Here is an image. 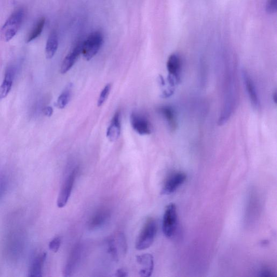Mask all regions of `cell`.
<instances>
[{
  "label": "cell",
  "mask_w": 277,
  "mask_h": 277,
  "mask_svg": "<svg viewBox=\"0 0 277 277\" xmlns=\"http://www.w3.org/2000/svg\"><path fill=\"white\" fill-rule=\"evenodd\" d=\"M25 17L22 8L16 9L11 14L1 29V36L5 41L12 39L20 29Z\"/></svg>",
  "instance_id": "obj_1"
},
{
  "label": "cell",
  "mask_w": 277,
  "mask_h": 277,
  "mask_svg": "<svg viewBox=\"0 0 277 277\" xmlns=\"http://www.w3.org/2000/svg\"><path fill=\"white\" fill-rule=\"evenodd\" d=\"M157 232V223L154 218H150L145 223L135 244L138 250L148 249L153 244Z\"/></svg>",
  "instance_id": "obj_2"
},
{
  "label": "cell",
  "mask_w": 277,
  "mask_h": 277,
  "mask_svg": "<svg viewBox=\"0 0 277 277\" xmlns=\"http://www.w3.org/2000/svg\"><path fill=\"white\" fill-rule=\"evenodd\" d=\"M104 42L102 32L96 31L92 33L82 44L81 53L87 61H90L95 56Z\"/></svg>",
  "instance_id": "obj_3"
},
{
  "label": "cell",
  "mask_w": 277,
  "mask_h": 277,
  "mask_svg": "<svg viewBox=\"0 0 277 277\" xmlns=\"http://www.w3.org/2000/svg\"><path fill=\"white\" fill-rule=\"evenodd\" d=\"M177 225V209L174 204H170L165 209L163 217V231L165 236L172 238L176 232Z\"/></svg>",
  "instance_id": "obj_4"
},
{
  "label": "cell",
  "mask_w": 277,
  "mask_h": 277,
  "mask_svg": "<svg viewBox=\"0 0 277 277\" xmlns=\"http://www.w3.org/2000/svg\"><path fill=\"white\" fill-rule=\"evenodd\" d=\"M78 168H74L64 181L57 200V207L63 208L66 205L71 195V193L75 183Z\"/></svg>",
  "instance_id": "obj_5"
},
{
  "label": "cell",
  "mask_w": 277,
  "mask_h": 277,
  "mask_svg": "<svg viewBox=\"0 0 277 277\" xmlns=\"http://www.w3.org/2000/svg\"><path fill=\"white\" fill-rule=\"evenodd\" d=\"M130 121L134 130L140 135H149L152 133L151 123L143 114L133 111L131 114Z\"/></svg>",
  "instance_id": "obj_6"
},
{
  "label": "cell",
  "mask_w": 277,
  "mask_h": 277,
  "mask_svg": "<svg viewBox=\"0 0 277 277\" xmlns=\"http://www.w3.org/2000/svg\"><path fill=\"white\" fill-rule=\"evenodd\" d=\"M168 72V81L170 87H174L180 81L181 60L180 57L175 54L170 55L167 62Z\"/></svg>",
  "instance_id": "obj_7"
},
{
  "label": "cell",
  "mask_w": 277,
  "mask_h": 277,
  "mask_svg": "<svg viewBox=\"0 0 277 277\" xmlns=\"http://www.w3.org/2000/svg\"><path fill=\"white\" fill-rule=\"evenodd\" d=\"M82 247L81 245H76L72 250L68 259L65 268H64V276H72L75 270L79 267L82 255Z\"/></svg>",
  "instance_id": "obj_8"
},
{
  "label": "cell",
  "mask_w": 277,
  "mask_h": 277,
  "mask_svg": "<svg viewBox=\"0 0 277 277\" xmlns=\"http://www.w3.org/2000/svg\"><path fill=\"white\" fill-rule=\"evenodd\" d=\"M186 174L182 172H175L169 176L163 186L162 193L165 194H169L173 193L186 180Z\"/></svg>",
  "instance_id": "obj_9"
},
{
  "label": "cell",
  "mask_w": 277,
  "mask_h": 277,
  "mask_svg": "<svg viewBox=\"0 0 277 277\" xmlns=\"http://www.w3.org/2000/svg\"><path fill=\"white\" fill-rule=\"evenodd\" d=\"M138 263L142 266L139 274L142 277H150L154 269V258L149 253H146L137 257Z\"/></svg>",
  "instance_id": "obj_10"
},
{
  "label": "cell",
  "mask_w": 277,
  "mask_h": 277,
  "mask_svg": "<svg viewBox=\"0 0 277 277\" xmlns=\"http://www.w3.org/2000/svg\"><path fill=\"white\" fill-rule=\"evenodd\" d=\"M81 49L82 44L76 45L73 50L70 52L64 58L60 69L61 74H66L73 67L81 53Z\"/></svg>",
  "instance_id": "obj_11"
},
{
  "label": "cell",
  "mask_w": 277,
  "mask_h": 277,
  "mask_svg": "<svg viewBox=\"0 0 277 277\" xmlns=\"http://www.w3.org/2000/svg\"><path fill=\"white\" fill-rule=\"evenodd\" d=\"M15 73V68L13 66H9L5 70L4 78L0 87V99H4L8 95L12 87Z\"/></svg>",
  "instance_id": "obj_12"
},
{
  "label": "cell",
  "mask_w": 277,
  "mask_h": 277,
  "mask_svg": "<svg viewBox=\"0 0 277 277\" xmlns=\"http://www.w3.org/2000/svg\"><path fill=\"white\" fill-rule=\"evenodd\" d=\"M121 133L120 113L117 111L111 119L108 128L106 136L111 142H114L120 137Z\"/></svg>",
  "instance_id": "obj_13"
},
{
  "label": "cell",
  "mask_w": 277,
  "mask_h": 277,
  "mask_svg": "<svg viewBox=\"0 0 277 277\" xmlns=\"http://www.w3.org/2000/svg\"><path fill=\"white\" fill-rule=\"evenodd\" d=\"M110 217V212L107 210H102L94 214L88 222V228L96 229L105 224Z\"/></svg>",
  "instance_id": "obj_14"
},
{
  "label": "cell",
  "mask_w": 277,
  "mask_h": 277,
  "mask_svg": "<svg viewBox=\"0 0 277 277\" xmlns=\"http://www.w3.org/2000/svg\"><path fill=\"white\" fill-rule=\"evenodd\" d=\"M243 76L246 90L247 94H248L250 102L253 107L257 109L259 108V101L255 85L253 84L250 76L246 72H243Z\"/></svg>",
  "instance_id": "obj_15"
},
{
  "label": "cell",
  "mask_w": 277,
  "mask_h": 277,
  "mask_svg": "<svg viewBox=\"0 0 277 277\" xmlns=\"http://www.w3.org/2000/svg\"><path fill=\"white\" fill-rule=\"evenodd\" d=\"M47 255L43 253L35 258L29 270V276L40 277L43 276V268L46 261Z\"/></svg>",
  "instance_id": "obj_16"
},
{
  "label": "cell",
  "mask_w": 277,
  "mask_h": 277,
  "mask_svg": "<svg viewBox=\"0 0 277 277\" xmlns=\"http://www.w3.org/2000/svg\"><path fill=\"white\" fill-rule=\"evenodd\" d=\"M58 46V39L56 32L53 31L47 40L45 53L47 58L51 59L55 55Z\"/></svg>",
  "instance_id": "obj_17"
},
{
  "label": "cell",
  "mask_w": 277,
  "mask_h": 277,
  "mask_svg": "<svg viewBox=\"0 0 277 277\" xmlns=\"http://www.w3.org/2000/svg\"><path fill=\"white\" fill-rule=\"evenodd\" d=\"M164 118L167 122L168 126L171 131H174L177 127L176 117L174 110L169 106H164L159 110Z\"/></svg>",
  "instance_id": "obj_18"
},
{
  "label": "cell",
  "mask_w": 277,
  "mask_h": 277,
  "mask_svg": "<svg viewBox=\"0 0 277 277\" xmlns=\"http://www.w3.org/2000/svg\"><path fill=\"white\" fill-rule=\"evenodd\" d=\"M46 19L44 17H41L34 26L30 33H29L26 40L27 43L38 38L43 31L45 25Z\"/></svg>",
  "instance_id": "obj_19"
},
{
  "label": "cell",
  "mask_w": 277,
  "mask_h": 277,
  "mask_svg": "<svg viewBox=\"0 0 277 277\" xmlns=\"http://www.w3.org/2000/svg\"><path fill=\"white\" fill-rule=\"evenodd\" d=\"M70 96H71V93H70V90L64 91L57 100L56 104L57 108L59 109H63L65 108L70 101Z\"/></svg>",
  "instance_id": "obj_20"
},
{
  "label": "cell",
  "mask_w": 277,
  "mask_h": 277,
  "mask_svg": "<svg viewBox=\"0 0 277 277\" xmlns=\"http://www.w3.org/2000/svg\"><path fill=\"white\" fill-rule=\"evenodd\" d=\"M111 90V84H109L108 85H106V86L104 87L103 90L102 91L101 93H100V95L97 103L98 107H100V106H103V105L105 103L106 100H107L109 96Z\"/></svg>",
  "instance_id": "obj_21"
},
{
  "label": "cell",
  "mask_w": 277,
  "mask_h": 277,
  "mask_svg": "<svg viewBox=\"0 0 277 277\" xmlns=\"http://www.w3.org/2000/svg\"><path fill=\"white\" fill-rule=\"evenodd\" d=\"M61 244V237H56L50 241L49 248L52 251L57 252L59 250Z\"/></svg>",
  "instance_id": "obj_22"
},
{
  "label": "cell",
  "mask_w": 277,
  "mask_h": 277,
  "mask_svg": "<svg viewBox=\"0 0 277 277\" xmlns=\"http://www.w3.org/2000/svg\"><path fill=\"white\" fill-rule=\"evenodd\" d=\"M277 10V0H268L267 11L268 13H274Z\"/></svg>",
  "instance_id": "obj_23"
},
{
  "label": "cell",
  "mask_w": 277,
  "mask_h": 277,
  "mask_svg": "<svg viewBox=\"0 0 277 277\" xmlns=\"http://www.w3.org/2000/svg\"><path fill=\"white\" fill-rule=\"evenodd\" d=\"M43 113L46 116L50 117L53 115V109L51 106H47L43 110Z\"/></svg>",
  "instance_id": "obj_24"
},
{
  "label": "cell",
  "mask_w": 277,
  "mask_h": 277,
  "mask_svg": "<svg viewBox=\"0 0 277 277\" xmlns=\"http://www.w3.org/2000/svg\"><path fill=\"white\" fill-rule=\"evenodd\" d=\"M128 276L126 271L123 269H120L117 271L116 276L117 277H127Z\"/></svg>",
  "instance_id": "obj_25"
},
{
  "label": "cell",
  "mask_w": 277,
  "mask_h": 277,
  "mask_svg": "<svg viewBox=\"0 0 277 277\" xmlns=\"http://www.w3.org/2000/svg\"><path fill=\"white\" fill-rule=\"evenodd\" d=\"M273 100L274 102L276 104L277 103V92H275L273 95Z\"/></svg>",
  "instance_id": "obj_26"
}]
</instances>
